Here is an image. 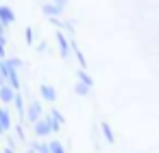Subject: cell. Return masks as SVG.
Instances as JSON below:
<instances>
[{"label":"cell","mask_w":159,"mask_h":153,"mask_svg":"<svg viewBox=\"0 0 159 153\" xmlns=\"http://www.w3.org/2000/svg\"><path fill=\"white\" fill-rule=\"evenodd\" d=\"M48 116H50V118H52V120H55V122H59V125H61V127H63V125H66V118H63V114H61V112H59V109H55V107H52V109H50V112H48Z\"/></svg>","instance_id":"5bb4252c"},{"label":"cell","mask_w":159,"mask_h":153,"mask_svg":"<svg viewBox=\"0 0 159 153\" xmlns=\"http://www.w3.org/2000/svg\"><path fill=\"white\" fill-rule=\"evenodd\" d=\"M26 153H35V149H33V146H29V149H26Z\"/></svg>","instance_id":"7402d4cb"},{"label":"cell","mask_w":159,"mask_h":153,"mask_svg":"<svg viewBox=\"0 0 159 153\" xmlns=\"http://www.w3.org/2000/svg\"><path fill=\"white\" fill-rule=\"evenodd\" d=\"M33 131H35L37 138H46V136H50V133H52V127H50L48 116H44V118H39L37 122H33Z\"/></svg>","instance_id":"3957f363"},{"label":"cell","mask_w":159,"mask_h":153,"mask_svg":"<svg viewBox=\"0 0 159 153\" xmlns=\"http://www.w3.org/2000/svg\"><path fill=\"white\" fill-rule=\"evenodd\" d=\"M63 7H59V5H55V2H46V5H42V13L50 20V18H61L63 16Z\"/></svg>","instance_id":"277c9868"},{"label":"cell","mask_w":159,"mask_h":153,"mask_svg":"<svg viewBox=\"0 0 159 153\" xmlns=\"http://www.w3.org/2000/svg\"><path fill=\"white\" fill-rule=\"evenodd\" d=\"M7 64H9L11 68H16V70H20V68H22V61H20L18 57H7Z\"/></svg>","instance_id":"2e32d148"},{"label":"cell","mask_w":159,"mask_h":153,"mask_svg":"<svg viewBox=\"0 0 159 153\" xmlns=\"http://www.w3.org/2000/svg\"><path fill=\"white\" fill-rule=\"evenodd\" d=\"M0 59H7V50H5V44H0Z\"/></svg>","instance_id":"ffe728a7"},{"label":"cell","mask_w":159,"mask_h":153,"mask_svg":"<svg viewBox=\"0 0 159 153\" xmlns=\"http://www.w3.org/2000/svg\"><path fill=\"white\" fill-rule=\"evenodd\" d=\"M2 133H5V129H2V127H0V136H2Z\"/></svg>","instance_id":"603a6c76"},{"label":"cell","mask_w":159,"mask_h":153,"mask_svg":"<svg viewBox=\"0 0 159 153\" xmlns=\"http://www.w3.org/2000/svg\"><path fill=\"white\" fill-rule=\"evenodd\" d=\"M76 77H79V81H81V83H85V85H89V88H94V79L89 77V72H87L85 68H79V72H76Z\"/></svg>","instance_id":"30bf717a"},{"label":"cell","mask_w":159,"mask_h":153,"mask_svg":"<svg viewBox=\"0 0 159 153\" xmlns=\"http://www.w3.org/2000/svg\"><path fill=\"white\" fill-rule=\"evenodd\" d=\"M5 153H16V151H13V146H5Z\"/></svg>","instance_id":"44dd1931"},{"label":"cell","mask_w":159,"mask_h":153,"mask_svg":"<svg viewBox=\"0 0 159 153\" xmlns=\"http://www.w3.org/2000/svg\"><path fill=\"white\" fill-rule=\"evenodd\" d=\"M50 144V153H66V146H63V142H59V140H52V142H48Z\"/></svg>","instance_id":"9a60e30c"},{"label":"cell","mask_w":159,"mask_h":153,"mask_svg":"<svg viewBox=\"0 0 159 153\" xmlns=\"http://www.w3.org/2000/svg\"><path fill=\"white\" fill-rule=\"evenodd\" d=\"M55 40H57V46H59V55H61V57H72V48H70V35H66L61 29H57Z\"/></svg>","instance_id":"7a4b0ae2"},{"label":"cell","mask_w":159,"mask_h":153,"mask_svg":"<svg viewBox=\"0 0 159 153\" xmlns=\"http://www.w3.org/2000/svg\"><path fill=\"white\" fill-rule=\"evenodd\" d=\"M0 22H2L5 26H9V24H13V22H16V13H13V9H11V7L0 5Z\"/></svg>","instance_id":"8992f818"},{"label":"cell","mask_w":159,"mask_h":153,"mask_svg":"<svg viewBox=\"0 0 159 153\" xmlns=\"http://www.w3.org/2000/svg\"><path fill=\"white\" fill-rule=\"evenodd\" d=\"M89 92H92L89 85H85V83H81V81L74 83V94H79V96H89Z\"/></svg>","instance_id":"7c38bea8"},{"label":"cell","mask_w":159,"mask_h":153,"mask_svg":"<svg viewBox=\"0 0 159 153\" xmlns=\"http://www.w3.org/2000/svg\"><path fill=\"white\" fill-rule=\"evenodd\" d=\"M24 118H26L31 125H33V122H37L39 118H44V107H42V103H39V101H31V103L26 105Z\"/></svg>","instance_id":"6da1fadb"},{"label":"cell","mask_w":159,"mask_h":153,"mask_svg":"<svg viewBox=\"0 0 159 153\" xmlns=\"http://www.w3.org/2000/svg\"><path fill=\"white\" fill-rule=\"evenodd\" d=\"M13 96H16V90L9 85V83H2L0 85V103H13Z\"/></svg>","instance_id":"52a82bcc"},{"label":"cell","mask_w":159,"mask_h":153,"mask_svg":"<svg viewBox=\"0 0 159 153\" xmlns=\"http://www.w3.org/2000/svg\"><path fill=\"white\" fill-rule=\"evenodd\" d=\"M39 94H42V98L48 101V103H55V101H57V90H55L50 83H39Z\"/></svg>","instance_id":"5b68a950"},{"label":"cell","mask_w":159,"mask_h":153,"mask_svg":"<svg viewBox=\"0 0 159 153\" xmlns=\"http://www.w3.org/2000/svg\"><path fill=\"white\" fill-rule=\"evenodd\" d=\"M100 131H102L107 144H116V133H113V129H111V125L107 120H100Z\"/></svg>","instance_id":"9c48e42d"},{"label":"cell","mask_w":159,"mask_h":153,"mask_svg":"<svg viewBox=\"0 0 159 153\" xmlns=\"http://www.w3.org/2000/svg\"><path fill=\"white\" fill-rule=\"evenodd\" d=\"M31 146L35 149V153H50V144H48V142H42V140H37V142H33Z\"/></svg>","instance_id":"4fadbf2b"},{"label":"cell","mask_w":159,"mask_h":153,"mask_svg":"<svg viewBox=\"0 0 159 153\" xmlns=\"http://www.w3.org/2000/svg\"><path fill=\"white\" fill-rule=\"evenodd\" d=\"M0 61H2V59H0Z\"/></svg>","instance_id":"cb8c5ba5"},{"label":"cell","mask_w":159,"mask_h":153,"mask_svg":"<svg viewBox=\"0 0 159 153\" xmlns=\"http://www.w3.org/2000/svg\"><path fill=\"white\" fill-rule=\"evenodd\" d=\"M0 127H2L5 131H9L13 127V118H11V114H9L7 107H0Z\"/></svg>","instance_id":"ba28073f"},{"label":"cell","mask_w":159,"mask_h":153,"mask_svg":"<svg viewBox=\"0 0 159 153\" xmlns=\"http://www.w3.org/2000/svg\"><path fill=\"white\" fill-rule=\"evenodd\" d=\"M16 133H18V140L20 142H26V133H24V127L22 125H16Z\"/></svg>","instance_id":"e0dca14e"},{"label":"cell","mask_w":159,"mask_h":153,"mask_svg":"<svg viewBox=\"0 0 159 153\" xmlns=\"http://www.w3.org/2000/svg\"><path fill=\"white\" fill-rule=\"evenodd\" d=\"M13 105H16V109H18V114L24 118V112H26V105H24V98H22V94L20 92H16V96H13Z\"/></svg>","instance_id":"8fae6325"},{"label":"cell","mask_w":159,"mask_h":153,"mask_svg":"<svg viewBox=\"0 0 159 153\" xmlns=\"http://www.w3.org/2000/svg\"><path fill=\"white\" fill-rule=\"evenodd\" d=\"M26 44H33V29H26Z\"/></svg>","instance_id":"ac0fdd59"},{"label":"cell","mask_w":159,"mask_h":153,"mask_svg":"<svg viewBox=\"0 0 159 153\" xmlns=\"http://www.w3.org/2000/svg\"><path fill=\"white\" fill-rule=\"evenodd\" d=\"M50 2H55V5H59V7H68V0H50Z\"/></svg>","instance_id":"d6986e66"}]
</instances>
